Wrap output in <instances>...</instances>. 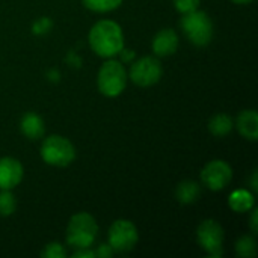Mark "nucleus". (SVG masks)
I'll use <instances>...</instances> for the list:
<instances>
[{"label":"nucleus","mask_w":258,"mask_h":258,"mask_svg":"<svg viewBox=\"0 0 258 258\" xmlns=\"http://www.w3.org/2000/svg\"><path fill=\"white\" fill-rule=\"evenodd\" d=\"M153 53L159 57L171 56L178 48V35L174 29L166 27L156 33L153 39Z\"/></svg>","instance_id":"nucleus-11"},{"label":"nucleus","mask_w":258,"mask_h":258,"mask_svg":"<svg viewBox=\"0 0 258 258\" xmlns=\"http://www.w3.org/2000/svg\"><path fill=\"white\" fill-rule=\"evenodd\" d=\"M98 225L89 213L74 215L67 227V243L73 249L91 248L97 239Z\"/></svg>","instance_id":"nucleus-3"},{"label":"nucleus","mask_w":258,"mask_h":258,"mask_svg":"<svg viewBox=\"0 0 258 258\" xmlns=\"http://www.w3.org/2000/svg\"><path fill=\"white\" fill-rule=\"evenodd\" d=\"M138 240V228L133 222L127 219H118L109 228V245L113 249V252L127 254L136 246Z\"/></svg>","instance_id":"nucleus-6"},{"label":"nucleus","mask_w":258,"mask_h":258,"mask_svg":"<svg viewBox=\"0 0 258 258\" xmlns=\"http://www.w3.org/2000/svg\"><path fill=\"white\" fill-rule=\"evenodd\" d=\"M73 258H95V252L91 248H80L74 251Z\"/></svg>","instance_id":"nucleus-24"},{"label":"nucleus","mask_w":258,"mask_h":258,"mask_svg":"<svg viewBox=\"0 0 258 258\" xmlns=\"http://www.w3.org/2000/svg\"><path fill=\"white\" fill-rule=\"evenodd\" d=\"M200 195H201V187L198 183L192 180L181 181L175 190V197L181 204H192L200 198Z\"/></svg>","instance_id":"nucleus-16"},{"label":"nucleus","mask_w":258,"mask_h":258,"mask_svg":"<svg viewBox=\"0 0 258 258\" xmlns=\"http://www.w3.org/2000/svg\"><path fill=\"white\" fill-rule=\"evenodd\" d=\"M249 227H251V231L254 234L258 233V210L257 209H252V213H251V221H249Z\"/></svg>","instance_id":"nucleus-26"},{"label":"nucleus","mask_w":258,"mask_h":258,"mask_svg":"<svg viewBox=\"0 0 258 258\" xmlns=\"http://www.w3.org/2000/svg\"><path fill=\"white\" fill-rule=\"evenodd\" d=\"M83 5L92 11V12H100V14H104V12H110V11H115L121 6L122 0H82Z\"/></svg>","instance_id":"nucleus-18"},{"label":"nucleus","mask_w":258,"mask_h":258,"mask_svg":"<svg viewBox=\"0 0 258 258\" xmlns=\"http://www.w3.org/2000/svg\"><path fill=\"white\" fill-rule=\"evenodd\" d=\"M118 54L121 56V62H125V63L133 62V59L136 57V54H135V51L132 48H124V47H122V50Z\"/></svg>","instance_id":"nucleus-25"},{"label":"nucleus","mask_w":258,"mask_h":258,"mask_svg":"<svg viewBox=\"0 0 258 258\" xmlns=\"http://www.w3.org/2000/svg\"><path fill=\"white\" fill-rule=\"evenodd\" d=\"M233 127H234V121L227 113H216L209 121V130L216 138H224V136L230 135Z\"/></svg>","instance_id":"nucleus-15"},{"label":"nucleus","mask_w":258,"mask_h":258,"mask_svg":"<svg viewBox=\"0 0 258 258\" xmlns=\"http://www.w3.org/2000/svg\"><path fill=\"white\" fill-rule=\"evenodd\" d=\"M231 2H234V3H237V5H248V3H251L252 0H231Z\"/></svg>","instance_id":"nucleus-28"},{"label":"nucleus","mask_w":258,"mask_h":258,"mask_svg":"<svg viewBox=\"0 0 258 258\" xmlns=\"http://www.w3.org/2000/svg\"><path fill=\"white\" fill-rule=\"evenodd\" d=\"M41 157L50 166L65 168L76 159L74 145L60 135H51L41 144Z\"/></svg>","instance_id":"nucleus-5"},{"label":"nucleus","mask_w":258,"mask_h":258,"mask_svg":"<svg viewBox=\"0 0 258 258\" xmlns=\"http://www.w3.org/2000/svg\"><path fill=\"white\" fill-rule=\"evenodd\" d=\"M23 165L20 160L14 157H2L0 159V189L12 190L23 180Z\"/></svg>","instance_id":"nucleus-10"},{"label":"nucleus","mask_w":258,"mask_h":258,"mask_svg":"<svg viewBox=\"0 0 258 258\" xmlns=\"http://www.w3.org/2000/svg\"><path fill=\"white\" fill-rule=\"evenodd\" d=\"M228 206L236 213H246L254 209L255 198L254 195L246 189H237L234 190L228 198Z\"/></svg>","instance_id":"nucleus-14"},{"label":"nucleus","mask_w":258,"mask_h":258,"mask_svg":"<svg viewBox=\"0 0 258 258\" xmlns=\"http://www.w3.org/2000/svg\"><path fill=\"white\" fill-rule=\"evenodd\" d=\"M172 2H174L175 9L180 14H187V12H192V11L198 9L201 0H172Z\"/></svg>","instance_id":"nucleus-21"},{"label":"nucleus","mask_w":258,"mask_h":258,"mask_svg":"<svg viewBox=\"0 0 258 258\" xmlns=\"http://www.w3.org/2000/svg\"><path fill=\"white\" fill-rule=\"evenodd\" d=\"M50 27H51V20L47 18V17H42L41 20L35 21L32 30H33V33H36V35H42V33H47V32L50 30Z\"/></svg>","instance_id":"nucleus-22"},{"label":"nucleus","mask_w":258,"mask_h":258,"mask_svg":"<svg viewBox=\"0 0 258 258\" xmlns=\"http://www.w3.org/2000/svg\"><path fill=\"white\" fill-rule=\"evenodd\" d=\"M17 209L15 197L11 190L0 192V216H11Z\"/></svg>","instance_id":"nucleus-19"},{"label":"nucleus","mask_w":258,"mask_h":258,"mask_svg":"<svg viewBox=\"0 0 258 258\" xmlns=\"http://www.w3.org/2000/svg\"><path fill=\"white\" fill-rule=\"evenodd\" d=\"M237 255L243 258H252L257 255V242L252 236H242L236 243Z\"/></svg>","instance_id":"nucleus-17"},{"label":"nucleus","mask_w":258,"mask_h":258,"mask_svg":"<svg viewBox=\"0 0 258 258\" xmlns=\"http://www.w3.org/2000/svg\"><path fill=\"white\" fill-rule=\"evenodd\" d=\"M20 128H21V133L30 141L41 139L44 136V132H45V125H44L42 118L35 112H26L21 116Z\"/></svg>","instance_id":"nucleus-13"},{"label":"nucleus","mask_w":258,"mask_h":258,"mask_svg":"<svg viewBox=\"0 0 258 258\" xmlns=\"http://www.w3.org/2000/svg\"><path fill=\"white\" fill-rule=\"evenodd\" d=\"M236 127L239 133L248 141L258 139V113L254 109L242 110L236 119Z\"/></svg>","instance_id":"nucleus-12"},{"label":"nucleus","mask_w":258,"mask_h":258,"mask_svg":"<svg viewBox=\"0 0 258 258\" xmlns=\"http://www.w3.org/2000/svg\"><path fill=\"white\" fill-rule=\"evenodd\" d=\"M127 79H128V74L122 62L110 57L98 70L97 86H98V91L104 97H118L125 89Z\"/></svg>","instance_id":"nucleus-4"},{"label":"nucleus","mask_w":258,"mask_h":258,"mask_svg":"<svg viewBox=\"0 0 258 258\" xmlns=\"http://www.w3.org/2000/svg\"><path fill=\"white\" fill-rule=\"evenodd\" d=\"M163 74L162 63L154 56H144L138 60H135L130 67L128 77L132 82L141 88H148L156 85Z\"/></svg>","instance_id":"nucleus-7"},{"label":"nucleus","mask_w":258,"mask_h":258,"mask_svg":"<svg viewBox=\"0 0 258 258\" xmlns=\"http://www.w3.org/2000/svg\"><path fill=\"white\" fill-rule=\"evenodd\" d=\"M41 257L44 258H65L67 257V249L62 243L59 242H51L45 245V248L41 252Z\"/></svg>","instance_id":"nucleus-20"},{"label":"nucleus","mask_w":258,"mask_h":258,"mask_svg":"<svg viewBox=\"0 0 258 258\" xmlns=\"http://www.w3.org/2000/svg\"><path fill=\"white\" fill-rule=\"evenodd\" d=\"M88 41L97 56L110 59L122 50L124 33L118 23L112 20H100L89 30Z\"/></svg>","instance_id":"nucleus-1"},{"label":"nucleus","mask_w":258,"mask_h":258,"mask_svg":"<svg viewBox=\"0 0 258 258\" xmlns=\"http://www.w3.org/2000/svg\"><path fill=\"white\" fill-rule=\"evenodd\" d=\"M180 26L186 38L197 47H206L213 38V21L204 11L195 9L183 14Z\"/></svg>","instance_id":"nucleus-2"},{"label":"nucleus","mask_w":258,"mask_h":258,"mask_svg":"<svg viewBox=\"0 0 258 258\" xmlns=\"http://www.w3.org/2000/svg\"><path fill=\"white\" fill-rule=\"evenodd\" d=\"M257 171H254V174H252V180H251V183H252V189H254V192H257L258 190V183H257Z\"/></svg>","instance_id":"nucleus-27"},{"label":"nucleus","mask_w":258,"mask_h":258,"mask_svg":"<svg viewBox=\"0 0 258 258\" xmlns=\"http://www.w3.org/2000/svg\"><path fill=\"white\" fill-rule=\"evenodd\" d=\"M95 252V257L97 258H109L113 255V249L110 248L109 243H101L97 246V249L94 251Z\"/></svg>","instance_id":"nucleus-23"},{"label":"nucleus","mask_w":258,"mask_h":258,"mask_svg":"<svg viewBox=\"0 0 258 258\" xmlns=\"http://www.w3.org/2000/svg\"><path fill=\"white\" fill-rule=\"evenodd\" d=\"M224 228L218 221L206 219L197 228V242L198 245L212 257H221L224 249Z\"/></svg>","instance_id":"nucleus-8"},{"label":"nucleus","mask_w":258,"mask_h":258,"mask_svg":"<svg viewBox=\"0 0 258 258\" xmlns=\"http://www.w3.org/2000/svg\"><path fill=\"white\" fill-rule=\"evenodd\" d=\"M233 180V169L225 160H212L201 171L203 184L215 192L225 189Z\"/></svg>","instance_id":"nucleus-9"}]
</instances>
